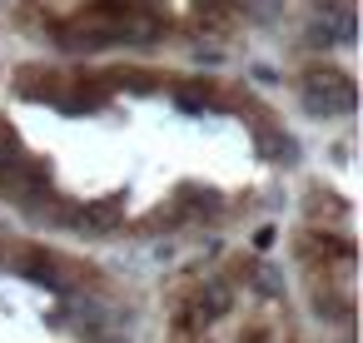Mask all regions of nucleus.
Here are the masks:
<instances>
[{"label": "nucleus", "instance_id": "f257e3e1", "mask_svg": "<svg viewBox=\"0 0 363 343\" xmlns=\"http://www.w3.org/2000/svg\"><path fill=\"white\" fill-rule=\"evenodd\" d=\"M16 90H21V95H45V100H60V95H65V75L40 65V70H26V75L16 80Z\"/></svg>", "mask_w": 363, "mask_h": 343}, {"label": "nucleus", "instance_id": "f03ea898", "mask_svg": "<svg viewBox=\"0 0 363 343\" xmlns=\"http://www.w3.org/2000/svg\"><path fill=\"white\" fill-rule=\"evenodd\" d=\"M229 303H234V288H229V279H204L199 283V313L204 318H219V313H229Z\"/></svg>", "mask_w": 363, "mask_h": 343}, {"label": "nucleus", "instance_id": "20e7f679", "mask_svg": "<svg viewBox=\"0 0 363 343\" xmlns=\"http://www.w3.org/2000/svg\"><path fill=\"white\" fill-rule=\"evenodd\" d=\"M264 338H269L264 328H249V333H239V343H264Z\"/></svg>", "mask_w": 363, "mask_h": 343}, {"label": "nucleus", "instance_id": "7ed1b4c3", "mask_svg": "<svg viewBox=\"0 0 363 343\" xmlns=\"http://www.w3.org/2000/svg\"><path fill=\"white\" fill-rule=\"evenodd\" d=\"M244 274H249V283H254L264 298H284V279H279V269H274V264H249Z\"/></svg>", "mask_w": 363, "mask_h": 343}, {"label": "nucleus", "instance_id": "39448f33", "mask_svg": "<svg viewBox=\"0 0 363 343\" xmlns=\"http://www.w3.org/2000/svg\"><path fill=\"white\" fill-rule=\"evenodd\" d=\"M338 343H353V333H343V338H338Z\"/></svg>", "mask_w": 363, "mask_h": 343}]
</instances>
